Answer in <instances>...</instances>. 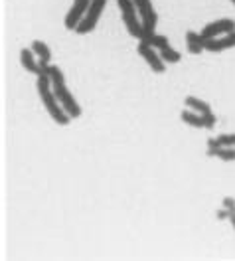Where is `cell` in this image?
<instances>
[{"mask_svg":"<svg viewBox=\"0 0 235 261\" xmlns=\"http://www.w3.org/2000/svg\"><path fill=\"white\" fill-rule=\"evenodd\" d=\"M40 65H42V73L50 75L53 93H55V97L60 99V103L64 105V109L67 111V115H69L71 119L81 117V105L75 101L73 93L69 91L64 71H62L57 65H53V64H40Z\"/></svg>","mask_w":235,"mask_h":261,"instance_id":"obj_1","label":"cell"},{"mask_svg":"<svg viewBox=\"0 0 235 261\" xmlns=\"http://www.w3.org/2000/svg\"><path fill=\"white\" fill-rule=\"evenodd\" d=\"M36 89H38V95H40V99H42V103H44V107H46L48 115L51 117V121H53V123H57V125H62V127L69 125L71 117L67 115V111L64 109V105L60 103V99L55 97L53 87H51L50 75H46V73L38 75Z\"/></svg>","mask_w":235,"mask_h":261,"instance_id":"obj_2","label":"cell"},{"mask_svg":"<svg viewBox=\"0 0 235 261\" xmlns=\"http://www.w3.org/2000/svg\"><path fill=\"white\" fill-rule=\"evenodd\" d=\"M117 4L127 32L131 34V38L142 40L144 38V26H142V20L138 16V10H136L134 0H117Z\"/></svg>","mask_w":235,"mask_h":261,"instance_id":"obj_3","label":"cell"},{"mask_svg":"<svg viewBox=\"0 0 235 261\" xmlns=\"http://www.w3.org/2000/svg\"><path fill=\"white\" fill-rule=\"evenodd\" d=\"M105 6H107V0H91V4H89V8H87L85 16L81 18V22H79L77 28H75V34L85 36V34L93 32V30L97 28V24H99L103 12H105Z\"/></svg>","mask_w":235,"mask_h":261,"instance_id":"obj_4","label":"cell"},{"mask_svg":"<svg viewBox=\"0 0 235 261\" xmlns=\"http://www.w3.org/2000/svg\"><path fill=\"white\" fill-rule=\"evenodd\" d=\"M136 51L140 54V58L149 64L154 73H164L166 71V62L162 60V56L158 54V49L151 46L149 42H144V40H138V46H136Z\"/></svg>","mask_w":235,"mask_h":261,"instance_id":"obj_5","label":"cell"},{"mask_svg":"<svg viewBox=\"0 0 235 261\" xmlns=\"http://www.w3.org/2000/svg\"><path fill=\"white\" fill-rule=\"evenodd\" d=\"M136 4V10H138V16L142 20V26H144V36L156 32V24H158V14L152 6V0H134Z\"/></svg>","mask_w":235,"mask_h":261,"instance_id":"obj_6","label":"cell"},{"mask_svg":"<svg viewBox=\"0 0 235 261\" xmlns=\"http://www.w3.org/2000/svg\"><path fill=\"white\" fill-rule=\"evenodd\" d=\"M184 103L188 109H194L196 113H200L201 117L205 119V129H214V127H216L218 119H216V115L212 111L210 103H205V101L200 97H194V95H188V97L184 99Z\"/></svg>","mask_w":235,"mask_h":261,"instance_id":"obj_7","label":"cell"},{"mask_svg":"<svg viewBox=\"0 0 235 261\" xmlns=\"http://www.w3.org/2000/svg\"><path fill=\"white\" fill-rule=\"evenodd\" d=\"M233 30H235V22L231 18H219V20H214V22L205 24L203 30H201V36L205 40H212V38H218V36L233 32Z\"/></svg>","mask_w":235,"mask_h":261,"instance_id":"obj_8","label":"cell"},{"mask_svg":"<svg viewBox=\"0 0 235 261\" xmlns=\"http://www.w3.org/2000/svg\"><path fill=\"white\" fill-rule=\"evenodd\" d=\"M89 4H91V0H73L71 8L67 10L66 20H64V24H66L67 30H73V32H75V28H77V24L81 22V18L85 16Z\"/></svg>","mask_w":235,"mask_h":261,"instance_id":"obj_9","label":"cell"},{"mask_svg":"<svg viewBox=\"0 0 235 261\" xmlns=\"http://www.w3.org/2000/svg\"><path fill=\"white\" fill-rule=\"evenodd\" d=\"M231 48H235V30L223 34V36H218V38H212V40H205V49L212 54H219V51Z\"/></svg>","mask_w":235,"mask_h":261,"instance_id":"obj_10","label":"cell"},{"mask_svg":"<svg viewBox=\"0 0 235 261\" xmlns=\"http://www.w3.org/2000/svg\"><path fill=\"white\" fill-rule=\"evenodd\" d=\"M20 64L26 71H30L34 75H42V65L38 62L36 54L32 51V48H24L20 49Z\"/></svg>","mask_w":235,"mask_h":261,"instance_id":"obj_11","label":"cell"},{"mask_svg":"<svg viewBox=\"0 0 235 261\" xmlns=\"http://www.w3.org/2000/svg\"><path fill=\"white\" fill-rule=\"evenodd\" d=\"M186 48H188V51H190V54L200 56L201 51L205 49V38L201 36V32L188 30V32H186Z\"/></svg>","mask_w":235,"mask_h":261,"instance_id":"obj_12","label":"cell"},{"mask_svg":"<svg viewBox=\"0 0 235 261\" xmlns=\"http://www.w3.org/2000/svg\"><path fill=\"white\" fill-rule=\"evenodd\" d=\"M30 48H32V51L36 54V58H38L40 64H50L51 62V49L46 42H42V40H34Z\"/></svg>","mask_w":235,"mask_h":261,"instance_id":"obj_13","label":"cell"},{"mask_svg":"<svg viewBox=\"0 0 235 261\" xmlns=\"http://www.w3.org/2000/svg\"><path fill=\"white\" fill-rule=\"evenodd\" d=\"M180 119L184 121L186 125H190V127H196V129H205V119H203L200 113H196L194 109H188V107H186L184 111L180 113Z\"/></svg>","mask_w":235,"mask_h":261,"instance_id":"obj_14","label":"cell"},{"mask_svg":"<svg viewBox=\"0 0 235 261\" xmlns=\"http://www.w3.org/2000/svg\"><path fill=\"white\" fill-rule=\"evenodd\" d=\"M208 156L219 159L223 163H233L235 161V147H216L208 148Z\"/></svg>","mask_w":235,"mask_h":261,"instance_id":"obj_15","label":"cell"},{"mask_svg":"<svg viewBox=\"0 0 235 261\" xmlns=\"http://www.w3.org/2000/svg\"><path fill=\"white\" fill-rule=\"evenodd\" d=\"M216 147H235V133L233 135H219L216 139H208V148Z\"/></svg>","mask_w":235,"mask_h":261,"instance_id":"obj_16","label":"cell"},{"mask_svg":"<svg viewBox=\"0 0 235 261\" xmlns=\"http://www.w3.org/2000/svg\"><path fill=\"white\" fill-rule=\"evenodd\" d=\"M158 54L162 56V60H164L166 64H178V62L182 60L180 51H176L174 48H170V44H166V46H162V48L158 49Z\"/></svg>","mask_w":235,"mask_h":261,"instance_id":"obj_17","label":"cell"},{"mask_svg":"<svg viewBox=\"0 0 235 261\" xmlns=\"http://www.w3.org/2000/svg\"><path fill=\"white\" fill-rule=\"evenodd\" d=\"M142 40H144V42H149V44H151V46H154L156 49H160L162 46L170 44L166 36H160V34H156V32H154V34H149V36H144Z\"/></svg>","mask_w":235,"mask_h":261,"instance_id":"obj_18","label":"cell"},{"mask_svg":"<svg viewBox=\"0 0 235 261\" xmlns=\"http://www.w3.org/2000/svg\"><path fill=\"white\" fill-rule=\"evenodd\" d=\"M223 208H227L229 212H231V210H235V200H233V198H229V196H227V198H223Z\"/></svg>","mask_w":235,"mask_h":261,"instance_id":"obj_19","label":"cell"},{"mask_svg":"<svg viewBox=\"0 0 235 261\" xmlns=\"http://www.w3.org/2000/svg\"><path fill=\"white\" fill-rule=\"evenodd\" d=\"M229 210H227V208H225V210H219L218 212V220H229Z\"/></svg>","mask_w":235,"mask_h":261,"instance_id":"obj_20","label":"cell"},{"mask_svg":"<svg viewBox=\"0 0 235 261\" xmlns=\"http://www.w3.org/2000/svg\"><path fill=\"white\" fill-rule=\"evenodd\" d=\"M229 222H231V226L235 229V210H231V214H229Z\"/></svg>","mask_w":235,"mask_h":261,"instance_id":"obj_21","label":"cell"},{"mask_svg":"<svg viewBox=\"0 0 235 261\" xmlns=\"http://www.w3.org/2000/svg\"><path fill=\"white\" fill-rule=\"evenodd\" d=\"M231 2H233V4H235V0H231Z\"/></svg>","mask_w":235,"mask_h":261,"instance_id":"obj_22","label":"cell"}]
</instances>
